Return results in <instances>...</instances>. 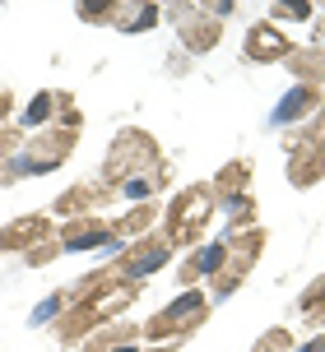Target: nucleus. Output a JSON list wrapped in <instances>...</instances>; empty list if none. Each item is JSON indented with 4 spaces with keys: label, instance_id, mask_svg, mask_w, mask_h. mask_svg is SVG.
<instances>
[{
    "label": "nucleus",
    "instance_id": "1",
    "mask_svg": "<svg viewBox=\"0 0 325 352\" xmlns=\"http://www.w3.org/2000/svg\"><path fill=\"white\" fill-rule=\"evenodd\" d=\"M307 107H311V93H307L302 84H297V88H289V98H284V102L274 107V116H270V121H274V125H289L293 116H302Z\"/></svg>",
    "mask_w": 325,
    "mask_h": 352
},
{
    "label": "nucleus",
    "instance_id": "2",
    "mask_svg": "<svg viewBox=\"0 0 325 352\" xmlns=\"http://www.w3.org/2000/svg\"><path fill=\"white\" fill-rule=\"evenodd\" d=\"M47 111H52V93H37L33 102H28V111H23V125H28V130L42 125V121H47Z\"/></svg>",
    "mask_w": 325,
    "mask_h": 352
},
{
    "label": "nucleus",
    "instance_id": "3",
    "mask_svg": "<svg viewBox=\"0 0 325 352\" xmlns=\"http://www.w3.org/2000/svg\"><path fill=\"white\" fill-rule=\"evenodd\" d=\"M158 264H167V250H149L145 260H135V269H130V274H140V278H145V274H154V269H158Z\"/></svg>",
    "mask_w": 325,
    "mask_h": 352
},
{
    "label": "nucleus",
    "instance_id": "4",
    "mask_svg": "<svg viewBox=\"0 0 325 352\" xmlns=\"http://www.w3.org/2000/svg\"><path fill=\"white\" fill-rule=\"evenodd\" d=\"M200 274H214V269H218V264H223V246H205V250H200Z\"/></svg>",
    "mask_w": 325,
    "mask_h": 352
},
{
    "label": "nucleus",
    "instance_id": "5",
    "mask_svg": "<svg viewBox=\"0 0 325 352\" xmlns=\"http://www.w3.org/2000/svg\"><path fill=\"white\" fill-rule=\"evenodd\" d=\"M200 306H205V297H200V292H186V297H177V306H172V320L191 316V311H200Z\"/></svg>",
    "mask_w": 325,
    "mask_h": 352
},
{
    "label": "nucleus",
    "instance_id": "6",
    "mask_svg": "<svg viewBox=\"0 0 325 352\" xmlns=\"http://www.w3.org/2000/svg\"><path fill=\"white\" fill-rule=\"evenodd\" d=\"M56 306H61V297H47V301H42V306L33 311V324H42L47 316H56Z\"/></svg>",
    "mask_w": 325,
    "mask_h": 352
},
{
    "label": "nucleus",
    "instance_id": "7",
    "mask_svg": "<svg viewBox=\"0 0 325 352\" xmlns=\"http://www.w3.org/2000/svg\"><path fill=\"white\" fill-rule=\"evenodd\" d=\"M284 14H293V19H307L311 14V5H302V0H293V5H279Z\"/></svg>",
    "mask_w": 325,
    "mask_h": 352
},
{
    "label": "nucleus",
    "instance_id": "8",
    "mask_svg": "<svg viewBox=\"0 0 325 352\" xmlns=\"http://www.w3.org/2000/svg\"><path fill=\"white\" fill-rule=\"evenodd\" d=\"M149 195V181H130L126 186V199H145Z\"/></svg>",
    "mask_w": 325,
    "mask_h": 352
},
{
    "label": "nucleus",
    "instance_id": "9",
    "mask_svg": "<svg viewBox=\"0 0 325 352\" xmlns=\"http://www.w3.org/2000/svg\"><path fill=\"white\" fill-rule=\"evenodd\" d=\"M302 352H325V343H311V348H302Z\"/></svg>",
    "mask_w": 325,
    "mask_h": 352
},
{
    "label": "nucleus",
    "instance_id": "10",
    "mask_svg": "<svg viewBox=\"0 0 325 352\" xmlns=\"http://www.w3.org/2000/svg\"><path fill=\"white\" fill-rule=\"evenodd\" d=\"M116 352H140V348H116Z\"/></svg>",
    "mask_w": 325,
    "mask_h": 352
}]
</instances>
